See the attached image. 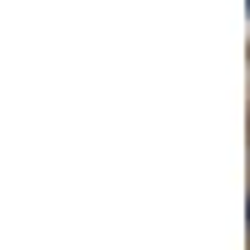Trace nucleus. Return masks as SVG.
<instances>
[{"instance_id":"nucleus-1","label":"nucleus","mask_w":250,"mask_h":250,"mask_svg":"<svg viewBox=\"0 0 250 250\" xmlns=\"http://www.w3.org/2000/svg\"><path fill=\"white\" fill-rule=\"evenodd\" d=\"M245 5H250V0H245Z\"/></svg>"}]
</instances>
